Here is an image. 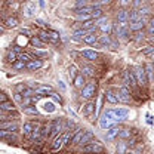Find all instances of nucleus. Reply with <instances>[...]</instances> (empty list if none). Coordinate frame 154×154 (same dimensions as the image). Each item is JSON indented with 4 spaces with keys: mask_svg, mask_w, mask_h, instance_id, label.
<instances>
[{
    "mask_svg": "<svg viewBox=\"0 0 154 154\" xmlns=\"http://www.w3.org/2000/svg\"><path fill=\"white\" fill-rule=\"evenodd\" d=\"M105 114L108 116L111 120H114L116 123H117V122H123V120L128 117L129 111H128L126 108H114V110H107Z\"/></svg>",
    "mask_w": 154,
    "mask_h": 154,
    "instance_id": "nucleus-1",
    "label": "nucleus"
},
{
    "mask_svg": "<svg viewBox=\"0 0 154 154\" xmlns=\"http://www.w3.org/2000/svg\"><path fill=\"white\" fill-rule=\"evenodd\" d=\"M82 151L86 154H101L104 151V145L99 144L98 141H92V142H89L88 145L82 147Z\"/></svg>",
    "mask_w": 154,
    "mask_h": 154,
    "instance_id": "nucleus-2",
    "label": "nucleus"
},
{
    "mask_svg": "<svg viewBox=\"0 0 154 154\" xmlns=\"http://www.w3.org/2000/svg\"><path fill=\"white\" fill-rule=\"evenodd\" d=\"M134 74H135V79H136V82H138L139 86H147L148 79H147V71H145V68H142V67H135Z\"/></svg>",
    "mask_w": 154,
    "mask_h": 154,
    "instance_id": "nucleus-3",
    "label": "nucleus"
},
{
    "mask_svg": "<svg viewBox=\"0 0 154 154\" xmlns=\"http://www.w3.org/2000/svg\"><path fill=\"white\" fill-rule=\"evenodd\" d=\"M96 92V85L95 83H88L83 89H82V96L85 99H91L92 96H95Z\"/></svg>",
    "mask_w": 154,
    "mask_h": 154,
    "instance_id": "nucleus-4",
    "label": "nucleus"
},
{
    "mask_svg": "<svg viewBox=\"0 0 154 154\" xmlns=\"http://www.w3.org/2000/svg\"><path fill=\"white\" fill-rule=\"evenodd\" d=\"M119 101H122V102H125V104H129L131 101H132V98H131V91L126 88V86H123V88H120L119 89Z\"/></svg>",
    "mask_w": 154,
    "mask_h": 154,
    "instance_id": "nucleus-5",
    "label": "nucleus"
},
{
    "mask_svg": "<svg viewBox=\"0 0 154 154\" xmlns=\"http://www.w3.org/2000/svg\"><path fill=\"white\" fill-rule=\"evenodd\" d=\"M98 25H99V30L102 33H105V36H108L111 33V30H113V25L108 22V19H105L104 17L101 19H98Z\"/></svg>",
    "mask_w": 154,
    "mask_h": 154,
    "instance_id": "nucleus-6",
    "label": "nucleus"
},
{
    "mask_svg": "<svg viewBox=\"0 0 154 154\" xmlns=\"http://www.w3.org/2000/svg\"><path fill=\"white\" fill-rule=\"evenodd\" d=\"M125 85L126 86H131V88H134L138 85V82H136V79H135V74L132 70H126L125 71Z\"/></svg>",
    "mask_w": 154,
    "mask_h": 154,
    "instance_id": "nucleus-7",
    "label": "nucleus"
},
{
    "mask_svg": "<svg viewBox=\"0 0 154 154\" xmlns=\"http://www.w3.org/2000/svg\"><path fill=\"white\" fill-rule=\"evenodd\" d=\"M99 126H101L102 129H107V131H108V129H111L113 126H116V122L114 120H111L108 116L104 113V116H102L101 120H99Z\"/></svg>",
    "mask_w": 154,
    "mask_h": 154,
    "instance_id": "nucleus-8",
    "label": "nucleus"
},
{
    "mask_svg": "<svg viewBox=\"0 0 154 154\" xmlns=\"http://www.w3.org/2000/svg\"><path fill=\"white\" fill-rule=\"evenodd\" d=\"M117 21H119L120 27H126V25H128V22L131 21V19H129V14H128V11L120 9V11H119V14H117Z\"/></svg>",
    "mask_w": 154,
    "mask_h": 154,
    "instance_id": "nucleus-9",
    "label": "nucleus"
},
{
    "mask_svg": "<svg viewBox=\"0 0 154 154\" xmlns=\"http://www.w3.org/2000/svg\"><path fill=\"white\" fill-rule=\"evenodd\" d=\"M36 94H38V95H49L52 96L55 92H54V89L51 88V86H48V85H37L36 86Z\"/></svg>",
    "mask_w": 154,
    "mask_h": 154,
    "instance_id": "nucleus-10",
    "label": "nucleus"
},
{
    "mask_svg": "<svg viewBox=\"0 0 154 154\" xmlns=\"http://www.w3.org/2000/svg\"><path fill=\"white\" fill-rule=\"evenodd\" d=\"M0 131H9V132L15 134L18 131V125L12 123V122H2L0 123Z\"/></svg>",
    "mask_w": 154,
    "mask_h": 154,
    "instance_id": "nucleus-11",
    "label": "nucleus"
},
{
    "mask_svg": "<svg viewBox=\"0 0 154 154\" xmlns=\"http://www.w3.org/2000/svg\"><path fill=\"white\" fill-rule=\"evenodd\" d=\"M65 131V128L62 126V120L61 119H55L54 122H52V134L57 135V134H62Z\"/></svg>",
    "mask_w": 154,
    "mask_h": 154,
    "instance_id": "nucleus-12",
    "label": "nucleus"
},
{
    "mask_svg": "<svg viewBox=\"0 0 154 154\" xmlns=\"http://www.w3.org/2000/svg\"><path fill=\"white\" fill-rule=\"evenodd\" d=\"M0 138L5 139L6 142H17V141H18L17 135L9 132V131H0Z\"/></svg>",
    "mask_w": 154,
    "mask_h": 154,
    "instance_id": "nucleus-13",
    "label": "nucleus"
},
{
    "mask_svg": "<svg viewBox=\"0 0 154 154\" xmlns=\"http://www.w3.org/2000/svg\"><path fill=\"white\" fill-rule=\"evenodd\" d=\"M145 24H147V19H138V21H134V22H131L129 24V28L132 30V31H139V30H142L144 27H145Z\"/></svg>",
    "mask_w": 154,
    "mask_h": 154,
    "instance_id": "nucleus-14",
    "label": "nucleus"
},
{
    "mask_svg": "<svg viewBox=\"0 0 154 154\" xmlns=\"http://www.w3.org/2000/svg\"><path fill=\"white\" fill-rule=\"evenodd\" d=\"M82 30H85L86 33L89 31V33H95L96 30V22L92 19V21H88V22H83L82 24Z\"/></svg>",
    "mask_w": 154,
    "mask_h": 154,
    "instance_id": "nucleus-15",
    "label": "nucleus"
},
{
    "mask_svg": "<svg viewBox=\"0 0 154 154\" xmlns=\"http://www.w3.org/2000/svg\"><path fill=\"white\" fill-rule=\"evenodd\" d=\"M43 67V61L42 59H33L30 64H27V70H30V71H36L38 68H42Z\"/></svg>",
    "mask_w": 154,
    "mask_h": 154,
    "instance_id": "nucleus-16",
    "label": "nucleus"
},
{
    "mask_svg": "<svg viewBox=\"0 0 154 154\" xmlns=\"http://www.w3.org/2000/svg\"><path fill=\"white\" fill-rule=\"evenodd\" d=\"M98 43H99L101 46H111L113 49H116V43L111 42V37H110V36H101L99 40H98Z\"/></svg>",
    "mask_w": 154,
    "mask_h": 154,
    "instance_id": "nucleus-17",
    "label": "nucleus"
},
{
    "mask_svg": "<svg viewBox=\"0 0 154 154\" xmlns=\"http://www.w3.org/2000/svg\"><path fill=\"white\" fill-rule=\"evenodd\" d=\"M0 110L5 111V113H14V111H15V104H14L12 101L3 102V104H0Z\"/></svg>",
    "mask_w": 154,
    "mask_h": 154,
    "instance_id": "nucleus-18",
    "label": "nucleus"
},
{
    "mask_svg": "<svg viewBox=\"0 0 154 154\" xmlns=\"http://www.w3.org/2000/svg\"><path fill=\"white\" fill-rule=\"evenodd\" d=\"M82 55L86 58L88 61H95V59H98V52L91 51V49H85V51H82Z\"/></svg>",
    "mask_w": 154,
    "mask_h": 154,
    "instance_id": "nucleus-19",
    "label": "nucleus"
},
{
    "mask_svg": "<svg viewBox=\"0 0 154 154\" xmlns=\"http://www.w3.org/2000/svg\"><path fill=\"white\" fill-rule=\"evenodd\" d=\"M116 34L119 38H123V40H128V36H129V30L126 27H117L116 28Z\"/></svg>",
    "mask_w": 154,
    "mask_h": 154,
    "instance_id": "nucleus-20",
    "label": "nucleus"
},
{
    "mask_svg": "<svg viewBox=\"0 0 154 154\" xmlns=\"http://www.w3.org/2000/svg\"><path fill=\"white\" fill-rule=\"evenodd\" d=\"M86 34H88V33H86L85 30L79 28V30H76V31L73 33V40H74V42H82V40H85Z\"/></svg>",
    "mask_w": 154,
    "mask_h": 154,
    "instance_id": "nucleus-21",
    "label": "nucleus"
},
{
    "mask_svg": "<svg viewBox=\"0 0 154 154\" xmlns=\"http://www.w3.org/2000/svg\"><path fill=\"white\" fill-rule=\"evenodd\" d=\"M62 145H64V138H62V135H59V136H57V139L54 141L52 151H59L62 148Z\"/></svg>",
    "mask_w": 154,
    "mask_h": 154,
    "instance_id": "nucleus-22",
    "label": "nucleus"
},
{
    "mask_svg": "<svg viewBox=\"0 0 154 154\" xmlns=\"http://www.w3.org/2000/svg\"><path fill=\"white\" fill-rule=\"evenodd\" d=\"M98 40H99V38L96 37L95 33H88L83 42H85V43H88V45H96V43H98Z\"/></svg>",
    "mask_w": 154,
    "mask_h": 154,
    "instance_id": "nucleus-23",
    "label": "nucleus"
},
{
    "mask_svg": "<svg viewBox=\"0 0 154 154\" xmlns=\"http://www.w3.org/2000/svg\"><path fill=\"white\" fill-rule=\"evenodd\" d=\"M34 123H31V122H27V123H24V135H27V136H31L33 132H34Z\"/></svg>",
    "mask_w": 154,
    "mask_h": 154,
    "instance_id": "nucleus-24",
    "label": "nucleus"
},
{
    "mask_svg": "<svg viewBox=\"0 0 154 154\" xmlns=\"http://www.w3.org/2000/svg\"><path fill=\"white\" fill-rule=\"evenodd\" d=\"M34 12H36V8H34V5L33 3H28L25 8H24V17H33L34 15Z\"/></svg>",
    "mask_w": 154,
    "mask_h": 154,
    "instance_id": "nucleus-25",
    "label": "nucleus"
},
{
    "mask_svg": "<svg viewBox=\"0 0 154 154\" xmlns=\"http://www.w3.org/2000/svg\"><path fill=\"white\" fill-rule=\"evenodd\" d=\"M85 132L86 131H82V129H77L76 134H74V136H73V144H80L82 142V139H83V136H85Z\"/></svg>",
    "mask_w": 154,
    "mask_h": 154,
    "instance_id": "nucleus-26",
    "label": "nucleus"
},
{
    "mask_svg": "<svg viewBox=\"0 0 154 154\" xmlns=\"http://www.w3.org/2000/svg\"><path fill=\"white\" fill-rule=\"evenodd\" d=\"M105 99H107L110 104H117V102H119V98L116 96V94L113 91H107V92H105Z\"/></svg>",
    "mask_w": 154,
    "mask_h": 154,
    "instance_id": "nucleus-27",
    "label": "nucleus"
},
{
    "mask_svg": "<svg viewBox=\"0 0 154 154\" xmlns=\"http://www.w3.org/2000/svg\"><path fill=\"white\" fill-rule=\"evenodd\" d=\"M120 131H122V129H119V126H113L111 129H108L107 138H108V139H114L117 135H120Z\"/></svg>",
    "mask_w": 154,
    "mask_h": 154,
    "instance_id": "nucleus-28",
    "label": "nucleus"
},
{
    "mask_svg": "<svg viewBox=\"0 0 154 154\" xmlns=\"http://www.w3.org/2000/svg\"><path fill=\"white\" fill-rule=\"evenodd\" d=\"M95 111V104L94 102H88L85 107H83V114L85 116H91Z\"/></svg>",
    "mask_w": 154,
    "mask_h": 154,
    "instance_id": "nucleus-29",
    "label": "nucleus"
},
{
    "mask_svg": "<svg viewBox=\"0 0 154 154\" xmlns=\"http://www.w3.org/2000/svg\"><path fill=\"white\" fill-rule=\"evenodd\" d=\"M43 43H52V38H51V34H49V31H40L37 36Z\"/></svg>",
    "mask_w": 154,
    "mask_h": 154,
    "instance_id": "nucleus-30",
    "label": "nucleus"
},
{
    "mask_svg": "<svg viewBox=\"0 0 154 154\" xmlns=\"http://www.w3.org/2000/svg\"><path fill=\"white\" fill-rule=\"evenodd\" d=\"M18 58H19V54H17L15 51H9V52H8V57H6V59H8L9 62L15 64V62L18 61Z\"/></svg>",
    "mask_w": 154,
    "mask_h": 154,
    "instance_id": "nucleus-31",
    "label": "nucleus"
},
{
    "mask_svg": "<svg viewBox=\"0 0 154 154\" xmlns=\"http://www.w3.org/2000/svg\"><path fill=\"white\" fill-rule=\"evenodd\" d=\"M74 86H76V88H82V89L86 86V85H85V76H83V74H79V76L74 79Z\"/></svg>",
    "mask_w": 154,
    "mask_h": 154,
    "instance_id": "nucleus-32",
    "label": "nucleus"
},
{
    "mask_svg": "<svg viewBox=\"0 0 154 154\" xmlns=\"http://www.w3.org/2000/svg\"><path fill=\"white\" fill-rule=\"evenodd\" d=\"M92 132H85V136H83V139H82V147H85V145H88L89 142H92Z\"/></svg>",
    "mask_w": 154,
    "mask_h": 154,
    "instance_id": "nucleus-33",
    "label": "nucleus"
},
{
    "mask_svg": "<svg viewBox=\"0 0 154 154\" xmlns=\"http://www.w3.org/2000/svg\"><path fill=\"white\" fill-rule=\"evenodd\" d=\"M128 144L126 142H119L117 144V154H126L128 153Z\"/></svg>",
    "mask_w": 154,
    "mask_h": 154,
    "instance_id": "nucleus-34",
    "label": "nucleus"
},
{
    "mask_svg": "<svg viewBox=\"0 0 154 154\" xmlns=\"http://www.w3.org/2000/svg\"><path fill=\"white\" fill-rule=\"evenodd\" d=\"M51 135H52V125H49V126L46 125V126L42 128V136L43 138H49Z\"/></svg>",
    "mask_w": 154,
    "mask_h": 154,
    "instance_id": "nucleus-35",
    "label": "nucleus"
},
{
    "mask_svg": "<svg viewBox=\"0 0 154 154\" xmlns=\"http://www.w3.org/2000/svg\"><path fill=\"white\" fill-rule=\"evenodd\" d=\"M5 25H6L8 28H15V27L18 25V19L17 18H8L5 21Z\"/></svg>",
    "mask_w": 154,
    "mask_h": 154,
    "instance_id": "nucleus-36",
    "label": "nucleus"
},
{
    "mask_svg": "<svg viewBox=\"0 0 154 154\" xmlns=\"http://www.w3.org/2000/svg\"><path fill=\"white\" fill-rule=\"evenodd\" d=\"M83 76H88V77H94L95 76V70L89 65H85L83 67Z\"/></svg>",
    "mask_w": 154,
    "mask_h": 154,
    "instance_id": "nucleus-37",
    "label": "nucleus"
},
{
    "mask_svg": "<svg viewBox=\"0 0 154 154\" xmlns=\"http://www.w3.org/2000/svg\"><path fill=\"white\" fill-rule=\"evenodd\" d=\"M40 138H43V136H42V128H40L38 125H36V126H34V132L31 135V139H40Z\"/></svg>",
    "mask_w": 154,
    "mask_h": 154,
    "instance_id": "nucleus-38",
    "label": "nucleus"
},
{
    "mask_svg": "<svg viewBox=\"0 0 154 154\" xmlns=\"http://www.w3.org/2000/svg\"><path fill=\"white\" fill-rule=\"evenodd\" d=\"M24 113H27V114H31V116H37V114H38L37 108H36L34 105H28V107H24Z\"/></svg>",
    "mask_w": 154,
    "mask_h": 154,
    "instance_id": "nucleus-39",
    "label": "nucleus"
},
{
    "mask_svg": "<svg viewBox=\"0 0 154 154\" xmlns=\"http://www.w3.org/2000/svg\"><path fill=\"white\" fill-rule=\"evenodd\" d=\"M138 14H139V17H141V18H142V19H147V17L150 15V9L144 6V8H141V9H138Z\"/></svg>",
    "mask_w": 154,
    "mask_h": 154,
    "instance_id": "nucleus-40",
    "label": "nucleus"
},
{
    "mask_svg": "<svg viewBox=\"0 0 154 154\" xmlns=\"http://www.w3.org/2000/svg\"><path fill=\"white\" fill-rule=\"evenodd\" d=\"M18 61H21V62H24V64H30V62H31L33 59H31V57H30L28 54H24V52H22V54L19 55Z\"/></svg>",
    "mask_w": 154,
    "mask_h": 154,
    "instance_id": "nucleus-41",
    "label": "nucleus"
},
{
    "mask_svg": "<svg viewBox=\"0 0 154 154\" xmlns=\"http://www.w3.org/2000/svg\"><path fill=\"white\" fill-rule=\"evenodd\" d=\"M30 42H31V45H33L34 48H43V46H45V43H43V42L37 37V36H36V37H31V40H30Z\"/></svg>",
    "mask_w": 154,
    "mask_h": 154,
    "instance_id": "nucleus-42",
    "label": "nucleus"
},
{
    "mask_svg": "<svg viewBox=\"0 0 154 154\" xmlns=\"http://www.w3.org/2000/svg\"><path fill=\"white\" fill-rule=\"evenodd\" d=\"M119 136H120L122 139H129V138L132 136V132H131V129H122Z\"/></svg>",
    "mask_w": 154,
    "mask_h": 154,
    "instance_id": "nucleus-43",
    "label": "nucleus"
},
{
    "mask_svg": "<svg viewBox=\"0 0 154 154\" xmlns=\"http://www.w3.org/2000/svg\"><path fill=\"white\" fill-rule=\"evenodd\" d=\"M102 9H99V8H94V12H92V18L94 19H101L102 18Z\"/></svg>",
    "mask_w": 154,
    "mask_h": 154,
    "instance_id": "nucleus-44",
    "label": "nucleus"
},
{
    "mask_svg": "<svg viewBox=\"0 0 154 154\" xmlns=\"http://www.w3.org/2000/svg\"><path fill=\"white\" fill-rule=\"evenodd\" d=\"M14 68H15V70H24V68H27V64H24V62H21V61H17V62L14 64Z\"/></svg>",
    "mask_w": 154,
    "mask_h": 154,
    "instance_id": "nucleus-45",
    "label": "nucleus"
},
{
    "mask_svg": "<svg viewBox=\"0 0 154 154\" xmlns=\"http://www.w3.org/2000/svg\"><path fill=\"white\" fill-rule=\"evenodd\" d=\"M68 74H70V77H71V79H76V77L79 76V74H77V70H76V67H74V65H71V67H70V70H68Z\"/></svg>",
    "mask_w": 154,
    "mask_h": 154,
    "instance_id": "nucleus-46",
    "label": "nucleus"
},
{
    "mask_svg": "<svg viewBox=\"0 0 154 154\" xmlns=\"http://www.w3.org/2000/svg\"><path fill=\"white\" fill-rule=\"evenodd\" d=\"M83 8H88V2L86 0H80L76 3V9H83Z\"/></svg>",
    "mask_w": 154,
    "mask_h": 154,
    "instance_id": "nucleus-47",
    "label": "nucleus"
},
{
    "mask_svg": "<svg viewBox=\"0 0 154 154\" xmlns=\"http://www.w3.org/2000/svg\"><path fill=\"white\" fill-rule=\"evenodd\" d=\"M49 34H51V38H52V43H57L59 40V34L57 31H49Z\"/></svg>",
    "mask_w": 154,
    "mask_h": 154,
    "instance_id": "nucleus-48",
    "label": "nucleus"
},
{
    "mask_svg": "<svg viewBox=\"0 0 154 154\" xmlns=\"http://www.w3.org/2000/svg\"><path fill=\"white\" fill-rule=\"evenodd\" d=\"M147 74H148V80L153 79V65H151V64L147 65Z\"/></svg>",
    "mask_w": 154,
    "mask_h": 154,
    "instance_id": "nucleus-49",
    "label": "nucleus"
},
{
    "mask_svg": "<svg viewBox=\"0 0 154 154\" xmlns=\"http://www.w3.org/2000/svg\"><path fill=\"white\" fill-rule=\"evenodd\" d=\"M27 89H28V88H27L25 85H18V86H17V94H21V92L24 94Z\"/></svg>",
    "mask_w": 154,
    "mask_h": 154,
    "instance_id": "nucleus-50",
    "label": "nucleus"
},
{
    "mask_svg": "<svg viewBox=\"0 0 154 154\" xmlns=\"http://www.w3.org/2000/svg\"><path fill=\"white\" fill-rule=\"evenodd\" d=\"M148 31H150V34H154V18L150 19V24H148Z\"/></svg>",
    "mask_w": 154,
    "mask_h": 154,
    "instance_id": "nucleus-51",
    "label": "nucleus"
},
{
    "mask_svg": "<svg viewBox=\"0 0 154 154\" xmlns=\"http://www.w3.org/2000/svg\"><path fill=\"white\" fill-rule=\"evenodd\" d=\"M3 102H8V99H6V94H0V104H3Z\"/></svg>",
    "mask_w": 154,
    "mask_h": 154,
    "instance_id": "nucleus-52",
    "label": "nucleus"
},
{
    "mask_svg": "<svg viewBox=\"0 0 154 154\" xmlns=\"http://www.w3.org/2000/svg\"><path fill=\"white\" fill-rule=\"evenodd\" d=\"M15 99H17L18 102H24V98H22L21 94H15Z\"/></svg>",
    "mask_w": 154,
    "mask_h": 154,
    "instance_id": "nucleus-53",
    "label": "nucleus"
},
{
    "mask_svg": "<svg viewBox=\"0 0 154 154\" xmlns=\"http://www.w3.org/2000/svg\"><path fill=\"white\" fill-rule=\"evenodd\" d=\"M52 98H54V99H55L57 102H59V104L62 102V99H61V96L58 95V94H54V95H52Z\"/></svg>",
    "mask_w": 154,
    "mask_h": 154,
    "instance_id": "nucleus-54",
    "label": "nucleus"
},
{
    "mask_svg": "<svg viewBox=\"0 0 154 154\" xmlns=\"http://www.w3.org/2000/svg\"><path fill=\"white\" fill-rule=\"evenodd\" d=\"M136 40H141V38H144V33H139V31H138V33H136Z\"/></svg>",
    "mask_w": 154,
    "mask_h": 154,
    "instance_id": "nucleus-55",
    "label": "nucleus"
},
{
    "mask_svg": "<svg viewBox=\"0 0 154 154\" xmlns=\"http://www.w3.org/2000/svg\"><path fill=\"white\" fill-rule=\"evenodd\" d=\"M134 6H142V3H141V2H135Z\"/></svg>",
    "mask_w": 154,
    "mask_h": 154,
    "instance_id": "nucleus-56",
    "label": "nucleus"
},
{
    "mask_svg": "<svg viewBox=\"0 0 154 154\" xmlns=\"http://www.w3.org/2000/svg\"><path fill=\"white\" fill-rule=\"evenodd\" d=\"M37 24H38V25H45V22H43L42 19H37Z\"/></svg>",
    "mask_w": 154,
    "mask_h": 154,
    "instance_id": "nucleus-57",
    "label": "nucleus"
},
{
    "mask_svg": "<svg viewBox=\"0 0 154 154\" xmlns=\"http://www.w3.org/2000/svg\"><path fill=\"white\" fill-rule=\"evenodd\" d=\"M24 33H25V34H30V31H28L27 28H24V30H22V34H24Z\"/></svg>",
    "mask_w": 154,
    "mask_h": 154,
    "instance_id": "nucleus-58",
    "label": "nucleus"
},
{
    "mask_svg": "<svg viewBox=\"0 0 154 154\" xmlns=\"http://www.w3.org/2000/svg\"><path fill=\"white\" fill-rule=\"evenodd\" d=\"M126 154H135V153H134V151H128Z\"/></svg>",
    "mask_w": 154,
    "mask_h": 154,
    "instance_id": "nucleus-59",
    "label": "nucleus"
},
{
    "mask_svg": "<svg viewBox=\"0 0 154 154\" xmlns=\"http://www.w3.org/2000/svg\"><path fill=\"white\" fill-rule=\"evenodd\" d=\"M151 58H153V59H154V52H153V54H151Z\"/></svg>",
    "mask_w": 154,
    "mask_h": 154,
    "instance_id": "nucleus-60",
    "label": "nucleus"
},
{
    "mask_svg": "<svg viewBox=\"0 0 154 154\" xmlns=\"http://www.w3.org/2000/svg\"><path fill=\"white\" fill-rule=\"evenodd\" d=\"M153 68H154V62H153Z\"/></svg>",
    "mask_w": 154,
    "mask_h": 154,
    "instance_id": "nucleus-61",
    "label": "nucleus"
}]
</instances>
